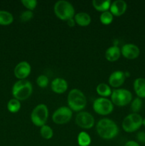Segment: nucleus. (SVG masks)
<instances>
[{
	"label": "nucleus",
	"mask_w": 145,
	"mask_h": 146,
	"mask_svg": "<svg viewBox=\"0 0 145 146\" xmlns=\"http://www.w3.org/2000/svg\"><path fill=\"white\" fill-rule=\"evenodd\" d=\"M75 123L78 126L83 129H90L95 125V118L90 113L82 111L77 114Z\"/></svg>",
	"instance_id": "obj_10"
},
{
	"label": "nucleus",
	"mask_w": 145,
	"mask_h": 146,
	"mask_svg": "<svg viewBox=\"0 0 145 146\" xmlns=\"http://www.w3.org/2000/svg\"><path fill=\"white\" fill-rule=\"evenodd\" d=\"M48 117V107L44 104L36 106L31 114V122L37 127L45 125Z\"/></svg>",
	"instance_id": "obj_5"
},
{
	"label": "nucleus",
	"mask_w": 145,
	"mask_h": 146,
	"mask_svg": "<svg viewBox=\"0 0 145 146\" xmlns=\"http://www.w3.org/2000/svg\"><path fill=\"white\" fill-rule=\"evenodd\" d=\"M110 96L112 104L117 106H125L131 103L132 99V93L125 88L114 90Z\"/></svg>",
	"instance_id": "obj_6"
},
{
	"label": "nucleus",
	"mask_w": 145,
	"mask_h": 146,
	"mask_svg": "<svg viewBox=\"0 0 145 146\" xmlns=\"http://www.w3.org/2000/svg\"><path fill=\"white\" fill-rule=\"evenodd\" d=\"M142 121L143 118L139 114L132 113L124 118L122 123V128L127 133H133L139 129L142 125Z\"/></svg>",
	"instance_id": "obj_7"
},
{
	"label": "nucleus",
	"mask_w": 145,
	"mask_h": 146,
	"mask_svg": "<svg viewBox=\"0 0 145 146\" xmlns=\"http://www.w3.org/2000/svg\"><path fill=\"white\" fill-rule=\"evenodd\" d=\"M111 3H112V1L110 0H107V1L94 0V1H92V6H93V7L97 11H102V13L108 11V9H109Z\"/></svg>",
	"instance_id": "obj_19"
},
{
	"label": "nucleus",
	"mask_w": 145,
	"mask_h": 146,
	"mask_svg": "<svg viewBox=\"0 0 145 146\" xmlns=\"http://www.w3.org/2000/svg\"><path fill=\"white\" fill-rule=\"evenodd\" d=\"M97 132L102 138L111 140L115 138L119 133L117 125L109 118H102L97 123Z\"/></svg>",
	"instance_id": "obj_1"
},
{
	"label": "nucleus",
	"mask_w": 145,
	"mask_h": 146,
	"mask_svg": "<svg viewBox=\"0 0 145 146\" xmlns=\"http://www.w3.org/2000/svg\"><path fill=\"white\" fill-rule=\"evenodd\" d=\"M78 143L79 146H89L91 143V138L88 133L82 131L78 135Z\"/></svg>",
	"instance_id": "obj_22"
},
{
	"label": "nucleus",
	"mask_w": 145,
	"mask_h": 146,
	"mask_svg": "<svg viewBox=\"0 0 145 146\" xmlns=\"http://www.w3.org/2000/svg\"><path fill=\"white\" fill-rule=\"evenodd\" d=\"M126 77L125 72L122 71H115L109 77V84L113 88H119L125 83Z\"/></svg>",
	"instance_id": "obj_13"
},
{
	"label": "nucleus",
	"mask_w": 145,
	"mask_h": 146,
	"mask_svg": "<svg viewBox=\"0 0 145 146\" xmlns=\"http://www.w3.org/2000/svg\"><path fill=\"white\" fill-rule=\"evenodd\" d=\"M134 90L139 98H145V78H137L134 81Z\"/></svg>",
	"instance_id": "obj_17"
},
{
	"label": "nucleus",
	"mask_w": 145,
	"mask_h": 146,
	"mask_svg": "<svg viewBox=\"0 0 145 146\" xmlns=\"http://www.w3.org/2000/svg\"><path fill=\"white\" fill-rule=\"evenodd\" d=\"M33 92V86L31 82L27 80H18L12 87V95L18 101H24L31 96Z\"/></svg>",
	"instance_id": "obj_2"
},
{
	"label": "nucleus",
	"mask_w": 145,
	"mask_h": 146,
	"mask_svg": "<svg viewBox=\"0 0 145 146\" xmlns=\"http://www.w3.org/2000/svg\"><path fill=\"white\" fill-rule=\"evenodd\" d=\"M51 86L52 91L55 94H64L68 89V83L64 78H56L53 80Z\"/></svg>",
	"instance_id": "obj_15"
},
{
	"label": "nucleus",
	"mask_w": 145,
	"mask_h": 146,
	"mask_svg": "<svg viewBox=\"0 0 145 146\" xmlns=\"http://www.w3.org/2000/svg\"><path fill=\"white\" fill-rule=\"evenodd\" d=\"M127 8V3L123 0H116V1H113L111 3L110 8V12L115 17H120L122 14H124L126 11Z\"/></svg>",
	"instance_id": "obj_14"
},
{
	"label": "nucleus",
	"mask_w": 145,
	"mask_h": 146,
	"mask_svg": "<svg viewBox=\"0 0 145 146\" xmlns=\"http://www.w3.org/2000/svg\"><path fill=\"white\" fill-rule=\"evenodd\" d=\"M14 21V17L10 12L4 10H0V25H10Z\"/></svg>",
	"instance_id": "obj_20"
},
{
	"label": "nucleus",
	"mask_w": 145,
	"mask_h": 146,
	"mask_svg": "<svg viewBox=\"0 0 145 146\" xmlns=\"http://www.w3.org/2000/svg\"><path fill=\"white\" fill-rule=\"evenodd\" d=\"M121 55V49L117 46H112L105 51V58L108 61L114 62L117 61Z\"/></svg>",
	"instance_id": "obj_16"
},
{
	"label": "nucleus",
	"mask_w": 145,
	"mask_h": 146,
	"mask_svg": "<svg viewBox=\"0 0 145 146\" xmlns=\"http://www.w3.org/2000/svg\"><path fill=\"white\" fill-rule=\"evenodd\" d=\"M142 107V101L141 98H136L132 101V104H131V110L132 112L134 113H137L139 111L141 110Z\"/></svg>",
	"instance_id": "obj_26"
},
{
	"label": "nucleus",
	"mask_w": 145,
	"mask_h": 146,
	"mask_svg": "<svg viewBox=\"0 0 145 146\" xmlns=\"http://www.w3.org/2000/svg\"><path fill=\"white\" fill-rule=\"evenodd\" d=\"M67 24H68L70 27H74V26L75 25V20H74V18L68 19V21H67Z\"/></svg>",
	"instance_id": "obj_32"
},
{
	"label": "nucleus",
	"mask_w": 145,
	"mask_h": 146,
	"mask_svg": "<svg viewBox=\"0 0 145 146\" xmlns=\"http://www.w3.org/2000/svg\"><path fill=\"white\" fill-rule=\"evenodd\" d=\"M23 5L26 7L28 10L33 11L35 9V8L37 6V1L36 0H22L21 1Z\"/></svg>",
	"instance_id": "obj_28"
},
{
	"label": "nucleus",
	"mask_w": 145,
	"mask_h": 146,
	"mask_svg": "<svg viewBox=\"0 0 145 146\" xmlns=\"http://www.w3.org/2000/svg\"><path fill=\"white\" fill-rule=\"evenodd\" d=\"M136 138H137L138 141L142 143L145 144V132L144 131H140L136 135Z\"/></svg>",
	"instance_id": "obj_30"
},
{
	"label": "nucleus",
	"mask_w": 145,
	"mask_h": 146,
	"mask_svg": "<svg viewBox=\"0 0 145 146\" xmlns=\"http://www.w3.org/2000/svg\"><path fill=\"white\" fill-rule=\"evenodd\" d=\"M36 84L41 88H46L49 84V79L45 75H41L37 78Z\"/></svg>",
	"instance_id": "obj_27"
},
{
	"label": "nucleus",
	"mask_w": 145,
	"mask_h": 146,
	"mask_svg": "<svg viewBox=\"0 0 145 146\" xmlns=\"http://www.w3.org/2000/svg\"><path fill=\"white\" fill-rule=\"evenodd\" d=\"M40 133H41V137L46 140L51 139L53 135V131L52 128L46 125H44L41 127Z\"/></svg>",
	"instance_id": "obj_24"
},
{
	"label": "nucleus",
	"mask_w": 145,
	"mask_h": 146,
	"mask_svg": "<svg viewBox=\"0 0 145 146\" xmlns=\"http://www.w3.org/2000/svg\"><path fill=\"white\" fill-rule=\"evenodd\" d=\"M31 67L29 63L27 61H21L15 66L14 74L16 78L19 80L26 79L30 75Z\"/></svg>",
	"instance_id": "obj_11"
},
{
	"label": "nucleus",
	"mask_w": 145,
	"mask_h": 146,
	"mask_svg": "<svg viewBox=\"0 0 145 146\" xmlns=\"http://www.w3.org/2000/svg\"><path fill=\"white\" fill-rule=\"evenodd\" d=\"M92 108L96 113L101 115H107L113 111L114 106L110 100L101 97L94 101Z\"/></svg>",
	"instance_id": "obj_8"
},
{
	"label": "nucleus",
	"mask_w": 145,
	"mask_h": 146,
	"mask_svg": "<svg viewBox=\"0 0 145 146\" xmlns=\"http://www.w3.org/2000/svg\"><path fill=\"white\" fill-rule=\"evenodd\" d=\"M72 116V110L69 107L61 106L54 111L52 115V120L55 124L62 125L69 122Z\"/></svg>",
	"instance_id": "obj_9"
},
{
	"label": "nucleus",
	"mask_w": 145,
	"mask_h": 146,
	"mask_svg": "<svg viewBox=\"0 0 145 146\" xmlns=\"http://www.w3.org/2000/svg\"><path fill=\"white\" fill-rule=\"evenodd\" d=\"M140 54L139 47L134 44H126L121 48V54L127 59H135Z\"/></svg>",
	"instance_id": "obj_12"
},
{
	"label": "nucleus",
	"mask_w": 145,
	"mask_h": 146,
	"mask_svg": "<svg viewBox=\"0 0 145 146\" xmlns=\"http://www.w3.org/2000/svg\"><path fill=\"white\" fill-rule=\"evenodd\" d=\"M125 146H140L138 143L134 141H129L125 144Z\"/></svg>",
	"instance_id": "obj_31"
},
{
	"label": "nucleus",
	"mask_w": 145,
	"mask_h": 146,
	"mask_svg": "<svg viewBox=\"0 0 145 146\" xmlns=\"http://www.w3.org/2000/svg\"><path fill=\"white\" fill-rule=\"evenodd\" d=\"M21 107V104L20 103V101L16 99V98H12L9 100L7 104V109L9 112L14 113H17L20 110Z\"/></svg>",
	"instance_id": "obj_23"
},
{
	"label": "nucleus",
	"mask_w": 145,
	"mask_h": 146,
	"mask_svg": "<svg viewBox=\"0 0 145 146\" xmlns=\"http://www.w3.org/2000/svg\"><path fill=\"white\" fill-rule=\"evenodd\" d=\"M142 125L145 127V118L143 119V121H142Z\"/></svg>",
	"instance_id": "obj_34"
},
{
	"label": "nucleus",
	"mask_w": 145,
	"mask_h": 146,
	"mask_svg": "<svg viewBox=\"0 0 145 146\" xmlns=\"http://www.w3.org/2000/svg\"><path fill=\"white\" fill-rule=\"evenodd\" d=\"M68 107L72 111L78 112L85 108L87 100L83 93L79 89H72L68 95Z\"/></svg>",
	"instance_id": "obj_3"
},
{
	"label": "nucleus",
	"mask_w": 145,
	"mask_h": 146,
	"mask_svg": "<svg viewBox=\"0 0 145 146\" xmlns=\"http://www.w3.org/2000/svg\"><path fill=\"white\" fill-rule=\"evenodd\" d=\"M125 75L126 78H128V77L130 76V73L128 72V71H126V72H125Z\"/></svg>",
	"instance_id": "obj_33"
},
{
	"label": "nucleus",
	"mask_w": 145,
	"mask_h": 146,
	"mask_svg": "<svg viewBox=\"0 0 145 146\" xmlns=\"http://www.w3.org/2000/svg\"><path fill=\"white\" fill-rule=\"evenodd\" d=\"M33 17H34L33 11H30V10H26L21 13V14L20 15V19L22 22H26V21H30Z\"/></svg>",
	"instance_id": "obj_29"
},
{
	"label": "nucleus",
	"mask_w": 145,
	"mask_h": 146,
	"mask_svg": "<svg viewBox=\"0 0 145 146\" xmlns=\"http://www.w3.org/2000/svg\"><path fill=\"white\" fill-rule=\"evenodd\" d=\"M55 16L63 21H68L75 16V9L72 4L65 0L58 1L54 5Z\"/></svg>",
	"instance_id": "obj_4"
},
{
	"label": "nucleus",
	"mask_w": 145,
	"mask_h": 146,
	"mask_svg": "<svg viewBox=\"0 0 145 146\" xmlns=\"http://www.w3.org/2000/svg\"><path fill=\"white\" fill-rule=\"evenodd\" d=\"M100 20L104 25H109L113 21V15L110 11H105L101 14L100 17Z\"/></svg>",
	"instance_id": "obj_25"
},
{
	"label": "nucleus",
	"mask_w": 145,
	"mask_h": 146,
	"mask_svg": "<svg viewBox=\"0 0 145 146\" xmlns=\"http://www.w3.org/2000/svg\"><path fill=\"white\" fill-rule=\"evenodd\" d=\"M96 91L98 95L102 96V98L110 96L112 93L109 86L106 84H104V83H101L97 86Z\"/></svg>",
	"instance_id": "obj_21"
},
{
	"label": "nucleus",
	"mask_w": 145,
	"mask_h": 146,
	"mask_svg": "<svg viewBox=\"0 0 145 146\" xmlns=\"http://www.w3.org/2000/svg\"><path fill=\"white\" fill-rule=\"evenodd\" d=\"M75 24L80 27H87L91 22V17L85 12H79L74 16Z\"/></svg>",
	"instance_id": "obj_18"
}]
</instances>
